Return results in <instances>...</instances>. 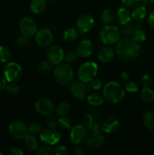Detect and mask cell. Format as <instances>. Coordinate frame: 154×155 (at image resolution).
<instances>
[{"label": "cell", "instance_id": "cell-1", "mask_svg": "<svg viewBox=\"0 0 154 155\" xmlns=\"http://www.w3.org/2000/svg\"><path fill=\"white\" fill-rule=\"evenodd\" d=\"M115 51L119 58L125 61H131L139 56L140 46L139 42L132 38L125 37L117 42Z\"/></svg>", "mask_w": 154, "mask_h": 155}, {"label": "cell", "instance_id": "cell-2", "mask_svg": "<svg viewBox=\"0 0 154 155\" xmlns=\"http://www.w3.org/2000/svg\"><path fill=\"white\" fill-rule=\"evenodd\" d=\"M125 91L117 82L110 81L104 86L103 97L104 100L111 104H116L123 100Z\"/></svg>", "mask_w": 154, "mask_h": 155}, {"label": "cell", "instance_id": "cell-3", "mask_svg": "<svg viewBox=\"0 0 154 155\" xmlns=\"http://www.w3.org/2000/svg\"><path fill=\"white\" fill-rule=\"evenodd\" d=\"M54 77L57 83L62 86L70 85L74 77L73 69L68 64H59L54 69Z\"/></svg>", "mask_w": 154, "mask_h": 155}, {"label": "cell", "instance_id": "cell-4", "mask_svg": "<svg viewBox=\"0 0 154 155\" xmlns=\"http://www.w3.org/2000/svg\"><path fill=\"white\" fill-rule=\"evenodd\" d=\"M120 30L111 24L105 26L100 33V38L105 45H112L117 43L120 39Z\"/></svg>", "mask_w": 154, "mask_h": 155}, {"label": "cell", "instance_id": "cell-5", "mask_svg": "<svg viewBox=\"0 0 154 155\" xmlns=\"http://www.w3.org/2000/svg\"><path fill=\"white\" fill-rule=\"evenodd\" d=\"M98 67L95 62L87 61L80 66L78 71V77L80 81L88 83L98 74Z\"/></svg>", "mask_w": 154, "mask_h": 155}, {"label": "cell", "instance_id": "cell-6", "mask_svg": "<svg viewBox=\"0 0 154 155\" xmlns=\"http://www.w3.org/2000/svg\"><path fill=\"white\" fill-rule=\"evenodd\" d=\"M23 70L21 65L15 62H9L5 66V79L8 83H15L21 78Z\"/></svg>", "mask_w": 154, "mask_h": 155}, {"label": "cell", "instance_id": "cell-7", "mask_svg": "<svg viewBox=\"0 0 154 155\" xmlns=\"http://www.w3.org/2000/svg\"><path fill=\"white\" fill-rule=\"evenodd\" d=\"M10 136L17 140H23L29 134L28 127L27 124L20 120H14L8 127Z\"/></svg>", "mask_w": 154, "mask_h": 155}, {"label": "cell", "instance_id": "cell-8", "mask_svg": "<svg viewBox=\"0 0 154 155\" xmlns=\"http://www.w3.org/2000/svg\"><path fill=\"white\" fill-rule=\"evenodd\" d=\"M41 141L46 145H54L60 140V135L55 128L48 127L41 131L39 135Z\"/></svg>", "mask_w": 154, "mask_h": 155}, {"label": "cell", "instance_id": "cell-9", "mask_svg": "<svg viewBox=\"0 0 154 155\" xmlns=\"http://www.w3.org/2000/svg\"><path fill=\"white\" fill-rule=\"evenodd\" d=\"M20 30L21 35L30 38L34 36L37 32V25L31 18L24 17L20 21Z\"/></svg>", "mask_w": 154, "mask_h": 155}, {"label": "cell", "instance_id": "cell-10", "mask_svg": "<svg viewBox=\"0 0 154 155\" xmlns=\"http://www.w3.org/2000/svg\"><path fill=\"white\" fill-rule=\"evenodd\" d=\"M95 26L94 18L89 14H83L80 15L76 21L77 30L82 33L90 31Z\"/></svg>", "mask_w": 154, "mask_h": 155}, {"label": "cell", "instance_id": "cell-11", "mask_svg": "<svg viewBox=\"0 0 154 155\" xmlns=\"http://www.w3.org/2000/svg\"><path fill=\"white\" fill-rule=\"evenodd\" d=\"M36 111L43 116H49L52 114L54 110V103L51 99L47 98H39L35 104Z\"/></svg>", "mask_w": 154, "mask_h": 155}, {"label": "cell", "instance_id": "cell-12", "mask_svg": "<svg viewBox=\"0 0 154 155\" xmlns=\"http://www.w3.org/2000/svg\"><path fill=\"white\" fill-rule=\"evenodd\" d=\"M65 53L63 48L59 45H53L48 48L47 58L53 65H57L64 60Z\"/></svg>", "mask_w": 154, "mask_h": 155}, {"label": "cell", "instance_id": "cell-13", "mask_svg": "<svg viewBox=\"0 0 154 155\" xmlns=\"http://www.w3.org/2000/svg\"><path fill=\"white\" fill-rule=\"evenodd\" d=\"M36 42L38 45L41 47H48L52 43L53 36L52 33L48 28H42L36 33Z\"/></svg>", "mask_w": 154, "mask_h": 155}, {"label": "cell", "instance_id": "cell-14", "mask_svg": "<svg viewBox=\"0 0 154 155\" xmlns=\"http://www.w3.org/2000/svg\"><path fill=\"white\" fill-rule=\"evenodd\" d=\"M88 131L82 125L74 126L71 128L70 140L75 145H79L87 139Z\"/></svg>", "mask_w": 154, "mask_h": 155}, {"label": "cell", "instance_id": "cell-15", "mask_svg": "<svg viewBox=\"0 0 154 155\" xmlns=\"http://www.w3.org/2000/svg\"><path fill=\"white\" fill-rule=\"evenodd\" d=\"M70 92L75 99L82 101L87 95L88 87L86 86V83L80 80L72 82L70 84Z\"/></svg>", "mask_w": 154, "mask_h": 155}, {"label": "cell", "instance_id": "cell-16", "mask_svg": "<svg viewBox=\"0 0 154 155\" xmlns=\"http://www.w3.org/2000/svg\"><path fill=\"white\" fill-rule=\"evenodd\" d=\"M92 51H93V44L88 39L82 40L78 44L76 48V53L78 56L83 58L89 57L91 54Z\"/></svg>", "mask_w": 154, "mask_h": 155}, {"label": "cell", "instance_id": "cell-17", "mask_svg": "<svg viewBox=\"0 0 154 155\" xmlns=\"http://www.w3.org/2000/svg\"><path fill=\"white\" fill-rule=\"evenodd\" d=\"M115 53H116V51L111 46L107 45V46L102 47L98 51V58L101 61L107 63L113 60V58L115 57Z\"/></svg>", "mask_w": 154, "mask_h": 155}, {"label": "cell", "instance_id": "cell-18", "mask_svg": "<svg viewBox=\"0 0 154 155\" xmlns=\"http://www.w3.org/2000/svg\"><path fill=\"white\" fill-rule=\"evenodd\" d=\"M105 142V139L104 136L101 134V133H94L93 135L88 139L86 142V147L91 149L98 148L104 145Z\"/></svg>", "mask_w": 154, "mask_h": 155}, {"label": "cell", "instance_id": "cell-19", "mask_svg": "<svg viewBox=\"0 0 154 155\" xmlns=\"http://www.w3.org/2000/svg\"><path fill=\"white\" fill-rule=\"evenodd\" d=\"M119 126H120V122L117 118L114 117H108L102 124L103 130L107 133H114L119 129Z\"/></svg>", "mask_w": 154, "mask_h": 155}, {"label": "cell", "instance_id": "cell-20", "mask_svg": "<svg viewBox=\"0 0 154 155\" xmlns=\"http://www.w3.org/2000/svg\"><path fill=\"white\" fill-rule=\"evenodd\" d=\"M116 18L117 21L121 25H125L128 23L131 22V13L125 7L119 8L116 12Z\"/></svg>", "mask_w": 154, "mask_h": 155}, {"label": "cell", "instance_id": "cell-21", "mask_svg": "<svg viewBox=\"0 0 154 155\" xmlns=\"http://www.w3.org/2000/svg\"><path fill=\"white\" fill-rule=\"evenodd\" d=\"M146 9L143 5H137L131 12V18L134 21H143L146 16Z\"/></svg>", "mask_w": 154, "mask_h": 155}, {"label": "cell", "instance_id": "cell-22", "mask_svg": "<svg viewBox=\"0 0 154 155\" xmlns=\"http://www.w3.org/2000/svg\"><path fill=\"white\" fill-rule=\"evenodd\" d=\"M46 6V0H31L30 2V9L36 15H39L44 12Z\"/></svg>", "mask_w": 154, "mask_h": 155}, {"label": "cell", "instance_id": "cell-23", "mask_svg": "<svg viewBox=\"0 0 154 155\" xmlns=\"http://www.w3.org/2000/svg\"><path fill=\"white\" fill-rule=\"evenodd\" d=\"M24 145L29 151H37L39 144L38 139L33 134H28L24 138Z\"/></svg>", "mask_w": 154, "mask_h": 155}, {"label": "cell", "instance_id": "cell-24", "mask_svg": "<svg viewBox=\"0 0 154 155\" xmlns=\"http://www.w3.org/2000/svg\"><path fill=\"white\" fill-rule=\"evenodd\" d=\"M115 18H116V14L111 8L104 9L101 14V21L106 25L111 24L114 21Z\"/></svg>", "mask_w": 154, "mask_h": 155}, {"label": "cell", "instance_id": "cell-25", "mask_svg": "<svg viewBox=\"0 0 154 155\" xmlns=\"http://www.w3.org/2000/svg\"><path fill=\"white\" fill-rule=\"evenodd\" d=\"M70 104L66 101H61L57 105L55 108V113L59 117H64L70 111Z\"/></svg>", "mask_w": 154, "mask_h": 155}, {"label": "cell", "instance_id": "cell-26", "mask_svg": "<svg viewBox=\"0 0 154 155\" xmlns=\"http://www.w3.org/2000/svg\"><path fill=\"white\" fill-rule=\"evenodd\" d=\"M143 122L145 127L149 130H154V110H150L144 114Z\"/></svg>", "mask_w": 154, "mask_h": 155}, {"label": "cell", "instance_id": "cell-27", "mask_svg": "<svg viewBox=\"0 0 154 155\" xmlns=\"http://www.w3.org/2000/svg\"><path fill=\"white\" fill-rule=\"evenodd\" d=\"M140 98L146 103H152L154 101V92L149 87H144L140 92Z\"/></svg>", "mask_w": 154, "mask_h": 155}, {"label": "cell", "instance_id": "cell-28", "mask_svg": "<svg viewBox=\"0 0 154 155\" xmlns=\"http://www.w3.org/2000/svg\"><path fill=\"white\" fill-rule=\"evenodd\" d=\"M78 30L75 28H69L63 33V39L68 42H72L78 38Z\"/></svg>", "mask_w": 154, "mask_h": 155}, {"label": "cell", "instance_id": "cell-29", "mask_svg": "<svg viewBox=\"0 0 154 155\" xmlns=\"http://www.w3.org/2000/svg\"><path fill=\"white\" fill-rule=\"evenodd\" d=\"M87 101L91 105L98 106L104 103V98L98 93H91L87 97Z\"/></svg>", "mask_w": 154, "mask_h": 155}, {"label": "cell", "instance_id": "cell-30", "mask_svg": "<svg viewBox=\"0 0 154 155\" xmlns=\"http://www.w3.org/2000/svg\"><path fill=\"white\" fill-rule=\"evenodd\" d=\"M122 27L120 30L121 35H122L124 37H131L134 30L136 29L135 27H134V24L128 23V24H125V25H122Z\"/></svg>", "mask_w": 154, "mask_h": 155}, {"label": "cell", "instance_id": "cell-31", "mask_svg": "<svg viewBox=\"0 0 154 155\" xmlns=\"http://www.w3.org/2000/svg\"><path fill=\"white\" fill-rule=\"evenodd\" d=\"M11 57V50L8 47L1 45L0 46V61L6 63L10 60Z\"/></svg>", "mask_w": 154, "mask_h": 155}, {"label": "cell", "instance_id": "cell-32", "mask_svg": "<svg viewBox=\"0 0 154 155\" xmlns=\"http://www.w3.org/2000/svg\"><path fill=\"white\" fill-rule=\"evenodd\" d=\"M146 32L142 28H136L133 33L132 36H131V38L137 42H143L146 39Z\"/></svg>", "mask_w": 154, "mask_h": 155}, {"label": "cell", "instance_id": "cell-33", "mask_svg": "<svg viewBox=\"0 0 154 155\" xmlns=\"http://www.w3.org/2000/svg\"><path fill=\"white\" fill-rule=\"evenodd\" d=\"M53 64L48 61H42L39 62L37 65V69L39 72L45 73L49 72V71H53Z\"/></svg>", "mask_w": 154, "mask_h": 155}, {"label": "cell", "instance_id": "cell-34", "mask_svg": "<svg viewBox=\"0 0 154 155\" xmlns=\"http://www.w3.org/2000/svg\"><path fill=\"white\" fill-rule=\"evenodd\" d=\"M58 125L60 126L62 130H70L72 127V123L69 117H66V116L61 117L58 120Z\"/></svg>", "mask_w": 154, "mask_h": 155}, {"label": "cell", "instance_id": "cell-35", "mask_svg": "<svg viewBox=\"0 0 154 155\" xmlns=\"http://www.w3.org/2000/svg\"><path fill=\"white\" fill-rule=\"evenodd\" d=\"M86 86H87L88 89H94V90H98L101 88L102 86V82L100 79L93 78L92 80H91L90 81H88V83H86Z\"/></svg>", "mask_w": 154, "mask_h": 155}, {"label": "cell", "instance_id": "cell-36", "mask_svg": "<svg viewBox=\"0 0 154 155\" xmlns=\"http://www.w3.org/2000/svg\"><path fill=\"white\" fill-rule=\"evenodd\" d=\"M54 154V150L51 148V145H46L42 147H39L36 151L38 155H53Z\"/></svg>", "mask_w": 154, "mask_h": 155}, {"label": "cell", "instance_id": "cell-37", "mask_svg": "<svg viewBox=\"0 0 154 155\" xmlns=\"http://www.w3.org/2000/svg\"><path fill=\"white\" fill-rule=\"evenodd\" d=\"M28 130L29 133H30V134H38V133H40L41 131L42 130V124H39V123L33 122L29 125Z\"/></svg>", "mask_w": 154, "mask_h": 155}, {"label": "cell", "instance_id": "cell-38", "mask_svg": "<svg viewBox=\"0 0 154 155\" xmlns=\"http://www.w3.org/2000/svg\"><path fill=\"white\" fill-rule=\"evenodd\" d=\"M125 91L128 93H136L138 91V86L134 82L128 80L125 86Z\"/></svg>", "mask_w": 154, "mask_h": 155}, {"label": "cell", "instance_id": "cell-39", "mask_svg": "<svg viewBox=\"0 0 154 155\" xmlns=\"http://www.w3.org/2000/svg\"><path fill=\"white\" fill-rule=\"evenodd\" d=\"M20 89H20V86H18V85L15 84V83H11V84L7 85L5 90L7 91V92L9 95H14L19 93Z\"/></svg>", "mask_w": 154, "mask_h": 155}, {"label": "cell", "instance_id": "cell-40", "mask_svg": "<svg viewBox=\"0 0 154 155\" xmlns=\"http://www.w3.org/2000/svg\"><path fill=\"white\" fill-rule=\"evenodd\" d=\"M78 54H77L76 51H68L65 54L64 56V60L66 61L67 63H73L75 61L77 60V58H78Z\"/></svg>", "mask_w": 154, "mask_h": 155}, {"label": "cell", "instance_id": "cell-41", "mask_svg": "<svg viewBox=\"0 0 154 155\" xmlns=\"http://www.w3.org/2000/svg\"><path fill=\"white\" fill-rule=\"evenodd\" d=\"M46 119V124L48 126V127H52V128H55L56 127L58 124V120L54 116L52 115H49V116H47Z\"/></svg>", "mask_w": 154, "mask_h": 155}, {"label": "cell", "instance_id": "cell-42", "mask_svg": "<svg viewBox=\"0 0 154 155\" xmlns=\"http://www.w3.org/2000/svg\"><path fill=\"white\" fill-rule=\"evenodd\" d=\"M15 43L18 45H19V46H25V45H27L29 43V38L21 35V36H18L16 38Z\"/></svg>", "mask_w": 154, "mask_h": 155}, {"label": "cell", "instance_id": "cell-43", "mask_svg": "<svg viewBox=\"0 0 154 155\" xmlns=\"http://www.w3.org/2000/svg\"><path fill=\"white\" fill-rule=\"evenodd\" d=\"M54 154L56 155H66L68 154L67 148L64 145H59L54 149Z\"/></svg>", "mask_w": 154, "mask_h": 155}, {"label": "cell", "instance_id": "cell-44", "mask_svg": "<svg viewBox=\"0 0 154 155\" xmlns=\"http://www.w3.org/2000/svg\"><path fill=\"white\" fill-rule=\"evenodd\" d=\"M141 83L143 84V87H149L152 83V79H151L150 76L148 74H144L143 75L141 78Z\"/></svg>", "mask_w": 154, "mask_h": 155}, {"label": "cell", "instance_id": "cell-45", "mask_svg": "<svg viewBox=\"0 0 154 155\" xmlns=\"http://www.w3.org/2000/svg\"><path fill=\"white\" fill-rule=\"evenodd\" d=\"M122 2L125 7L132 8L137 5L140 2V0H122Z\"/></svg>", "mask_w": 154, "mask_h": 155}, {"label": "cell", "instance_id": "cell-46", "mask_svg": "<svg viewBox=\"0 0 154 155\" xmlns=\"http://www.w3.org/2000/svg\"><path fill=\"white\" fill-rule=\"evenodd\" d=\"M7 86V80L5 78L0 77V92H2L6 89Z\"/></svg>", "mask_w": 154, "mask_h": 155}, {"label": "cell", "instance_id": "cell-47", "mask_svg": "<svg viewBox=\"0 0 154 155\" xmlns=\"http://www.w3.org/2000/svg\"><path fill=\"white\" fill-rule=\"evenodd\" d=\"M24 151L19 148H12L10 151V154L11 155H23Z\"/></svg>", "mask_w": 154, "mask_h": 155}, {"label": "cell", "instance_id": "cell-48", "mask_svg": "<svg viewBox=\"0 0 154 155\" xmlns=\"http://www.w3.org/2000/svg\"><path fill=\"white\" fill-rule=\"evenodd\" d=\"M83 152H84V151H83V148H82L81 146H79V145H77L76 146L73 148V154H74L82 155L83 154Z\"/></svg>", "mask_w": 154, "mask_h": 155}, {"label": "cell", "instance_id": "cell-49", "mask_svg": "<svg viewBox=\"0 0 154 155\" xmlns=\"http://www.w3.org/2000/svg\"><path fill=\"white\" fill-rule=\"evenodd\" d=\"M148 23L151 27H154V11L150 13V15L148 17Z\"/></svg>", "mask_w": 154, "mask_h": 155}, {"label": "cell", "instance_id": "cell-50", "mask_svg": "<svg viewBox=\"0 0 154 155\" xmlns=\"http://www.w3.org/2000/svg\"><path fill=\"white\" fill-rule=\"evenodd\" d=\"M121 77H122V80H124V81L128 82V80H129V75H128V73L125 72V71H124V72L122 73V74H121Z\"/></svg>", "mask_w": 154, "mask_h": 155}, {"label": "cell", "instance_id": "cell-51", "mask_svg": "<svg viewBox=\"0 0 154 155\" xmlns=\"http://www.w3.org/2000/svg\"><path fill=\"white\" fill-rule=\"evenodd\" d=\"M134 25L135 28H141L143 26V21H135L134 23Z\"/></svg>", "mask_w": 154, "mask_h": 155}, {"label": "cell", "instance_id": "cell-52", "mask_svg": "<svg viewBox=\"0 0 154 155\" xmlns=\"http://www.w3.org/2000/svg\"><path fill=\"white\" fill-rule=\"evenodd\" d=\"M154 2V0H140V2H141L143 5H151Z\"/></svg>", "mask_w": 154, "mask_h": 155}, {"label": "cell", "instance_id": "cell-53", "mask_svg": "<svg viewBox=\"0 0 154 155\" xmlns=\"http://www.w3.org/2000/svg\"><path fill=\"white\" fill-rule=\"evenodd\" d=\"M3 154H2V152H0V155H2Z\"/></svg>", "mask_w": 154, "mask_h": 155}, {"label": "cell", "instance_id": "cell-54", "mask_svg": "<svg viewBox=\"0 0 154 155\" xmlns=\"http://www.w3.org/2000/svg\"><path fill=\"white\" fill-rule=\"evenodd\" d=\"M48 1H54V0H48Z\"/></svg>", "mask_w": 154, "mask_h": 155}]
</instances>
